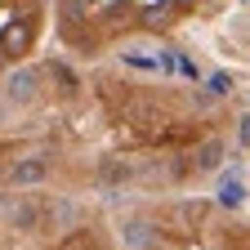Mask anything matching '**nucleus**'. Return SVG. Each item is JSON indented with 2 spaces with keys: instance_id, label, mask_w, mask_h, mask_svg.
<instances>
[{
  "instance_id": "1",
  "label": "nucleus",
  "mask_w": 250,
  "mask_h": 250,
  "mask_svg": "<svg viewBox=\"0 0 250 250\" xmlns=\"http://www.w3.org/2000/svg\"><path fill=\"white\" fill-rule=\"evenodd\" d=\"M121 241L130 246V250H156V246H161V232H156L152 219H125Z\"/></svg>"
},
{
  "instance_id": "2",
  "label": "nucleus",
  "mask_w": 250,
  "mask_h": 250,
  "mask_svg": "<svg viewBox=\"0 0 250 250\" xmlns=\"http://www.w3.org/2000/svg\"><path fill=\"white\" fill-rule=\"evenodd\" d=\"M5 89H9V99H14V103H31V99L41 94V72H31V67H18V72H9Z\"/></svg>"
},
{
  "instance_id": "3",
  "label": "nucleus",
  "mask_w": 250,
  "mask_h": 250,
  "mask_svg": "<svg viewBox=\"0 0 250 250\" xmlns=\"http://www.w3.org/2000/svg\"><path fill=\"white\" fill-rule=\"evenodd\" d=\"M45 174H49V161H45V156H22V161H14V166H9V183H18V188L41 183Z\"/></svg>"
},
{
  "instance_id": "4",
  "label": "nucleus",
  "mask_w": 250,
  "mask_h": 250,
  "mask_svg": "<svg viewBox=\"0 0 250 250\" xmlns=\"http://www.w3.org/2000/svg\"><path fill=\"white\" fill-rule=\"evenodd\" d=\"M224 139H206L201 147H197V170H219L224 166Z\"/></svg>"
},
{
  "instance_id": "5",
  "label": "nucleus",
  "mask_w": 250,
  "mask_h": 250,
  "mask_svg": "<svg viewBox=\"0 0 250 250\" xmlns=\"http://www.w3.org/2000/svg\"><path fill=\"white\" fill-rule=\"evenodd\" d=\"M36 219H41V210L31 206V201H14V206H9V224H14L18 232H31V228H36Z\"/></svg>"
},
{
  "instance_id": "6",
  "label": "nucleus",
  "mask_w": 250,
  "mask_h": 250,
  "mask_svg": "<svg viewBox=\"0 0 250 250\" xmlns=\"http://www.w3.org/2000/svg\"><path fill=\"white\" fill-rule=\"evenodd\" d=\"M219 201H224V206H241V201H246V188H241V179H228L224 188H219Z\"/></svg>"
},
{
  "instance_id": "7",
  "label": "nucleus",
  "mask_w": 250,
  "mask_h": 250,
  "mask_svg": "<svg viewBox=\"0 0 250 250\" xmlns=\"http://www.w3.org/2000/svg\"><path fill=\"white\" fill-rule=\"evenodd\" d=\"M54 219H58V224H72V219H76V206L72 201H54Z\"/></svg>"
},
{
  "instance_id": "8",
  "label": "nucleus",
  "mask_w": 250,
  "mask_h": 250,
  "mask_svg": "<svg viewBox=\"0 0 250 250\" xmlns=\"http://www.w3.org/2000/svg\"><path fill=\"white\" fill-rule=\"evenodd\" d=\"M237 139H241V143H246V147H250V112H246V116H241V130H237Z\"/></svg>"
},
{
  "instance_id": "9",
  "label": "nucleus",
  "mask_w": 250,
  "mask_h": 250,
  "mask_svg": "<svg viewBox=\"0 0 250 250\" xmlns=\"http://www.w3.org/2000/svg\"><path fill=\"white\" fill-rule=\"evenodd\" d=\"M9 206H14V197H5V192H0V219H9Z\"/></svg>"
},
{
  "instance_id": "10",
  "label": "nucleus",
  "mask_w": 250,
  "mask_h": 250,
  "mask_svg": "<svg viewBox=\"0 0 250 250\" xmlns=\"http://www.w3.org/2000/svg\"><path fill=\"white\" fill-rule=\"evenodd\" d=\"M5 121H9V107H5V103H0V130H5Z\"/></svg>"
}]
</instances>
